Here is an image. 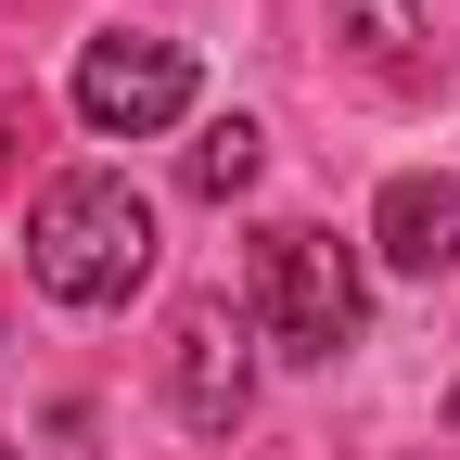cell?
<instances>
[{
  "mask_svg": "<svg viewBox=\"0 0 460 460\" xmlns=\"http://www.w3.org/2000/svg\"><path fill=\"white\" fill-rule=\"evenodd\" d=\"M0 460H13V435H0Z\"/></svg>",
  "mask_w": 460,
  "mask_h": 460,
  "instance_id": "9c48e42d",
  "label": "cell"
},
{
  "mask_svg": "<svg viewBox=\"0 0 460 460\" xmlns=\"http://www.w3.org/2000/svg\"><path fill=\"white\" fill-rule=\"evenodd\" d=\"M447 422H460V410H447Z\"/></svg>",
  "mask_w": 460,
  "mask_h": 460,
  "instance_id": "30bf717a",
  "label": "cell"
},
{
  "mask_svg": "<svg viewBox=\"0 0 460 460\" xmlns=\"http://www.w3.org/2000/svg\"><path fill=\"white\" fill-rule=\"evenodd\" d=\"M256 166H269V128H256V115H205V141H192V192L230 205V192H256Z\"/></svg>",
  "mask_w": 460,
  "mask_h": 460,
  "instance_id": "52a82bcc",
  "label": "cell"
},
{
  "mask_svg": "<svg viewBox=\"0 0 460 460\" xmlns=\"http://www.w3.org/2000/svg\"><path fill=\"white\" fill-rule=\"evenodd\" d=\"M166 410L192 435H230L256 410V307H230V295L180 307V332H166Z\"/></svg>",
  "mask_w": 460,
  "mask_h": 460,
  "instance_id": "277c9868",
  "label": "cell"
},
{
  "mask_svg": "<svg viewBox=\"0 0 460 460\" xmlns=\"http://www.w3.org/2000/svg\"><path fill=\"white\" fill-rule=\"evenodd\" d=\"M358 320H371L358 243H332L320 217H281V230H256V332L281 345V358L332 371L345 345H358Z\"/></svg>",
  "mask_w": 460,
  "mask_h": 460,
  "instance_id": "7a4b0ae2",
  "label": "cell"
},
{
  "mask_svg": "<svg viewBox=\"0 0 460 460\" xmlns=\"http://www.w3.org/2000/svg\"><path fill=\"white\" fill-rule=\"evenodd\" d=\"M332 26H345V51H358L384 90H422V77H435L422 51H410V39H422V26H410V0H332Z\"/></svg>",
  "mask_w": 460,
  "mask_h": 460,
  "instance_id": "8992f818",
  "label": "cell"
},
{
  "mask_svg": "<svg viewBox=\"0 0 460 460\" xmlns=\"http://www.w3.org/2000/svg\"><path fill=\"white\" fill-rule=\"evenodd\" d=\"M26 281L51 307H128L154 281V205H141V180L65 166V180L26 205Z\"/></svg>",
  "mask_w": 460,
  "mask_h": 460,
  "instance_id": "6da1fadb",
  "label": "cell"
},
{
  "mask_svg": "<svg viewBox=\"0 0 460 460\" xmlns=\"http://www.w3.org/2000/svg\"><path fill=\"white\" fill-rule=\"evenodd\" d=\"M371 256L410 269V281H447V269H460V180H447V166H396V180H384Z\"/></svg>",
  "mask_w": 460,
  "mask_h": 460,
  "instance_id": "5b68a950",
  "label": "cell"
},
{
  "mask_svg": "<svg viewBox=\"0 0 460 460\" xmlns=\"http://www.w3.org/2000/svg\"><path fill=\"white\" fill-rule=\"evenodd\" d=\"M0 166H13V115H0Z\"/></svg>",
  "mask_w": 460,
  "mask_h": 460,
  "instance_id": "ba28073f",
  "label": "cell"
},
{
  "mask_svg": "<svg viewBox=\"0 0 460 460\" xmlns=\"http://www.w3.org/2000/svg\"><path fill=\"white\" fill-rule=\"evenodd\" d=\"M65 90H77V128H90V141H154V128H180V115H192V51L115 26V39L77 51Z\"/></svg>",
  "mask_w": 460,
  "mask_h": 460,
  "instance_id": "3957f363",
  "label": "cell"
}]
</instances>
